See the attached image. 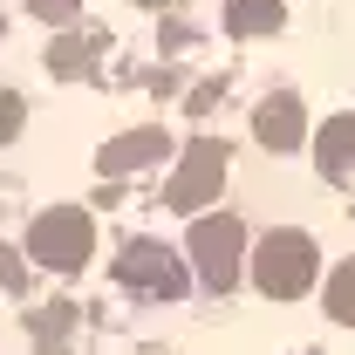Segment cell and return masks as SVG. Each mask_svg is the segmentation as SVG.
<instances>
[{"mask_svg": "<svg viewBox=\"0 0 355 355\" xmlns=\"http://www.w3.org/2000/svg\"><path fill=\"white\" fill-rule=\"evenodd\" d=\"M253 273H260V287L266 294H301L314 280V239L308 232H266L260 239V253H253Z\"/></svg>", "mask_w": 355, "mask_h": 355, "instance_id": "6da1fadb", "label": "cell"}, {"mask_svg": "<svg viewBox=\"0 0 355 355\" xmlns=\"http://www.w3.org/2000/svg\"><path fill=\"white\" fill-rule=\"evenodd\" d=\"M219 184H225V144H191L184 150V164L171 171V212H205L212 198H219Z\"/></svg>", "mask_w": 355, "mask_h": 355, "instance_id": "7a4b0ae2", "label": "cell"}, {"mask_svg": "<svg viewBox=\"0 0 355 355\" xmlns=\"http://www.w3.org/2000/svg\"><path fill=\"white\" fill-rule=\"evenodd\" d=\"M28 253H35L42 266H83V260H89V219L76 212V205L42 212L35 232H28Z\"/></svg>", "mask_w": 355, "mask_h": 355, "instance_id": "3957f363", "label": "cell"}, {"mask_svg": "<svg viewBox=\"0 0 355 355\" xmlns=\"http://www.w3.org/2000/svg\"><path fill=\"white\" fill-rule=\"evenodd\" d=\"M191 260L205 273V287H225L232 266H239V219L232 212H212V219L191 225Z\"/></svg>", "mask_w": 355, "mask_h": 355, "instance_id": "277c9868", "label": "cell"}, {"mask_svg": "<svg viewBox=\"0 0 355 355\" xmlns=\"http://www.w3.org/2000/svg\"><path fill=\"white\" fill-rule=\"evenodd\" d=\"M123 287H144V294H178L184 287V273H178V260L157 246V239H137V246H123Z\"/></svg>", "mask_w": 355, "mask_h": 355, "instance_id": "5b68a950", "label": "cell"}, {"mask_svg": "<svg viewBox=\"0 0 355 355\" xmlns=\"http://www.w3.org/2000/svg\"><path fill=\"white\" fill-rule=\"evenodd\" d=\"M253 137H260L266 150H301V137H308V110H301V96H266L260 110H253Z\"/></svg>", "mask_w": 355, "mask_h": 355, "instance_id": "8992f818", "label": "cell"}, {"mask_svg": "<svg viewBox=\"0 0 355 355\" xmlns=\"http://www.w3.org/2000/svg\"><path fill=\"white\" fill-rule=\"evenodd\" d=\"M314 157H321V178L355 184V110L349 116H328V123L314 130Z\"/></svg>", "mask_w": 355, "mask_h": 355, "instance_id": "52a82bcc", "label": "cell"}, {"mask_svg": "<svg viewBox=\"0 0 355 355\" xmlns=\"http://www.w3.org/2000/svg\"><path fill=\"white\" fill-rule=\"evenodd\" d=\"M164 150H171V137H164V130H130V137H110L96 164H103L110 178H123V171H144V164H157Z\"/></svg>", "mask_w": 355, "mask_h": 355, "instance_id": "ba28073f", "label": "cell"}, {"mask_svg": "<svg viewBox=\"0 0 355 355\" xmlns=\"http://www.w3.org/2000/svg\"><path fill=\"white\" fill-rule=\"evenodd\" d=\"M225 28L232 35H273L280 28V0H225Z\"/></svg>", "mask_w": 355, "mask_h": 355, "instance_id": "9c48e42d", "label": "cell"}, {"mask_svg": "<svg viewBox=\"0 0 355 355\" xmlns=\"http://www.w3.org/2000/svg\"><path fill=\"white\" fill-rule=\"evenodd\" d=\"M89 62H96V55H89L83 35H62V42H55V55H48V69H55V76H83Z\"/></svg>", "mask_w": 355, "mask_h": 355, "instance_id": "30bf717a", "label": "cell"}, {"mask_svg": "<svg viewBox=\"0 0 355 355\" xmlns=\"http://www.w3.org/2000/svg\"><path fill=\"white\" fill-rule=\"evenodd\" d=\"M21 123H28V103H21L14 89H0V144H14V137H21Z\"/></svg>", "mask_w": 355, "mask_h": 355, "instance_id": "8fae6325", "label": "cell"}, {"mask_svg": "<svg viewBox=\"0 0 355 355\" xmlns=\"http://www.w3.org/2000/svg\"><path fill=\"white\" fill-rule=\"evenodd\" d=\"M28 14H35V21H55V28H62V21H76V14H83V0H28Z\"/></svg>", "mask_w": 355, "mask_h": 355, "instance_id": "7c38bea8", "label": "cell"}, {"mask_svg": "<svg viewBox=\"0 0 355 355\" xmlns=\"http://www.w3.org/2000/svg\"><path fill=\"white\" fill-rule=\"evenodd\" d=\"M335 314H342V321H355V260L335 273Z\"/></svg>", "mask_w": 355, "mask_h": 355, "instance_id": "4fadbf2b", "label": "cell"}, {"mask_svg": "<svg viewBox=\"0 0 355 355\" xmlns=\"http://www.w3.org/2000/svg\"><path fill=\"white\" fill-rule=\"evenodd\" d=\"M0 28H7V21H0Z\"/></svg>", "mask_w": 355, "mask_h": 355, "instance_id": "5bb4252c", "label": "cell"}]
</instances>
